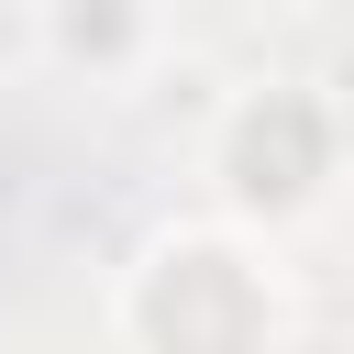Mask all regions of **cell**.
Segmentation results:
<instances>
[{
    "instance_id": "6da1fadb",
    "label": "cell",
    "mask_w": 354,
    "mask_h": 354,
    "mask_svg": "<svg viewBox=\"0 0 354 354\" xmlns=\"http://www.w3.org/2000/svg\"><path fill=\"white\" fill-rule=\"evenodd\" d=\"M133 354H277L288 343V277L232 221H177L133 254L111 299Z\"/></svg>"
},
{
    "instance_id": "7a4b0ae2",
    "label": "cell",
    "mask_w": 354,
    "mask_h": 354,
    "mask_svg": "<svg viewBox=\"0 0 354 354\" xmlns=\"http://www.w3.org/2000/svg\"><path fill=\"white\" fill-rule=\"evenodd\" d=\"M155 44H166V11L155 0H44V55L55 66H88L100 88L144 77Z\"/></svg>"
}]
</instances>
